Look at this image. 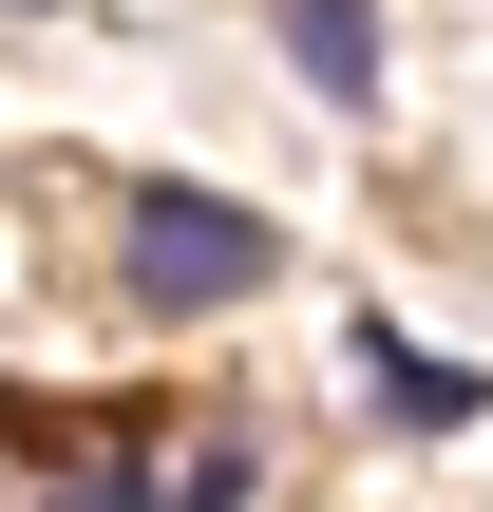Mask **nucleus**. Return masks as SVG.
<instances>
[{
  "mask_svg": "<svg viewBox=\"0 0 493 512\" xmlns=\"http://www.w3.org/2000/svg\"><path fill=\"white\" fill-rule=\"evenodd\" d=\"M0 437L57 475V512H228L247 494V437H209V418H171V437L133 456V418H38V399H0Z\"/></svg>",
  "mask_w": 493,
  "mask_h": 512,
  "instance_id": "obj_1",
  "label": "nucleus"
},
{
  "mask_svg": "<svg viewBox=\"0 0 493 512\" xmlns=\"http://www.w3.org/2000/svg\"><path fill=\"white\" fill-rule=\"evenodd\" d=\"M285 247H266V209H209V190H133V304L152 323H190V304H247Z\"/></svg>",
  "mask_w": 493,
  "mask_h": 512,
  "instance_id": "obj_2",
  "label": "nucleus"
},
{
  "mask_svg": "<svg viewBox=\"0 0 493 512\" xmlns=\"http://www.w3.org/2000/svg\"><path fill=\"white\" fill-rule=\"evenodd\" d=\"M361 380H380L399 418H475V380H456L437 342H399V323H361Z\"/></svg>",
  "mask_w": 493,
  "mask_h": 512,
  "instance_id": "obj_3",
  "label": "nucleus"
},
{
  "mask_svg": "<svg viewBox=\"0 0 493 512\" xmlns=\"http://www.w3.org/2000/svg\"><path fill=\"white\" fill-rule=\"evenodd\" d=\"M285 57H304L323 95H361V76H380V19H361V0H285Z\"/></svg>",
  "mask_w": 493,
  "mask_h": 512,
  "instance_id": "obj_4",
  "label": "nucleus"
}]
</instances>
